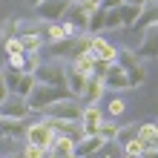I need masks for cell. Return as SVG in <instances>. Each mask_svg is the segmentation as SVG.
<instances>
[{
  "instance_id": "d6a6232c",
  "label": "cell",
  "mask_w": 158,
  "mask_h": 158,
  "mask_svg": "<svg viewBox=\"0 0 158 158\" xmlns=\"http://www.w3.org/2000/svg\"><path fill=\"white\" fill-rule=\"evenodd\" d=\"M127 109V101L124 98H112L109 101V106H106V115H121Z\"/></svg>"
},
{
  "instance_id": "1f68e13d",
  "label": "cell",
  "mask_w": 158,
  "mask_h": 158,
  "mask_svg": "<svg viewBox=\"0 0 158 158\" xmlns=\"http://www.w3.org/2000/svg\"><path fill=\"white\" fill-rule=\"evenodd\" d=\"M155 129H158V124H138V138L147 144V141L155 135Z\"/></svg>"
},
{
  "instance_id": "5bb4252c",
  "label": "cell",
  "mask_w": 158,
  "mask_h": 158,
  "mask_svg": "<svg viewBox=\"0 0 158 158\" xmlns=\"http://www.w3.org/2000/svg\"><path fill=\"white\" fill-rule=\"evenodd\" d=\"M83 86H86V75L83 72L75 69V63H66V89H69V95L72 98H81L83 95Z\"/></svg>"
},
{
  "instance_id": "ac0fdd59",
  "label": "cell",
  "mask_w": 158,
  "mask_h": 158,
  "mask_svg": "<svg viewBox=\"0 0 158 158\" xmlns=\"http://www.w3.org/2000/svg\"><path fill=\"white\" fill-rule=\"evenodd\" d=\"M35 86H38V78H35L32 72H20V81H17V86H15V95H20V98H29Z\"/></svg>"
},
{
  "instance_id": "e575fe53",
  "label": "cell",
  "mask_w": 158,
  "mask_h": 158,
  "mask_svg": "<svg viewBox=\"0 0 158 158\" xmlns=\"http://www.w3.org/2000/svg\"><path fill=\"white\" fill-rule=\"evenodd\" d=\"M144 147H147V152H144V155H155V152H158V129H155V135H152Z\"/></svg>"
},
{
  "instance_id": "b9f144b4",
  "label": "cell",
  "mask_w": 158,
  "mask_h": 158,
  "mask_svg": "<svg viewBox=\"0 0 158 158\" xmlns=\"http://www.w3.org/2000/svg\"><path fill=\"white\" fill-rule=\"evenodd\" d=\"M0 81H3V69H0Z\"/></svg>"
},
{
  "instance_id": "484cf974",
  "label": "cell",
  "mask_w": 158,
  "mask_h": 158,
  "mask_svg": "<svg viewBox=\"0 0 158 158\" xmlns=\"http://www.w3.org/2000/svg\"><path fill=\"white\" fill-rule=\"evenodd\" d=\"M135 135H138V124H124V127H118L115 144H127L129 138H135Z\"/></svg>"
},
{
  "instance_id": "ba28073f",
  "label": "cell",
  "mask_w": 158,
  "mask_h": 158,
  "mask_svg": "<svg viewBox=\"0 0 158 158\" xmlns=\"http://www.w3.org/2000/svg\"><path fill=\"white\" fill-rule=\"evenodd\" d=\"M106 144L109 141H106V138H101L98 132L95 135H81L78 141H75V158H95V155L104 152Z\"/></svg>"
},
{
  "instance_id": "4316f807",
  "label": "cell",
  "mask_w": 158,
  "mask_h": 158,
  "mask_svg": "<svg viewBox=\"0 0 158 158\" xmlns=\"http://www.w3.org/2000/svg\"><path fill=\"white\" fill-rule=\"evenodd\" d=\"M20 152H23V158H46V155H49V152L43 150V147H38V144H29V141H23Z\"/></svg>"
},
{
  "instance_id": "277c9868",
  "label": "cell",
  "mask_w": 158,
  "mask_h": 158,
  "mask_svg": "<svg viewBox=\"0 0 158 158\" xmlns=\"http://www.w3.org/2000/svg\"><path fill=\"white\" fill-rule=\"evenodd\" d=\"M81 112H83V104L78 98H63V101H55L52 106H46V118H60V121H78L81 124Z\"/></svg>"
},
{
  "instance_id": "603a6c76",
  "label": "cell",
  "mask_w": 158,
  "mask_h": 158,
  "mask_svg": "<svg viewBox=\"0 0 158 158\" xmlns=\"http://www.w3.org/2000/svg\"><path fill=\"white\" fill-rule=\"evenodd\" d=\"M104 15H106V9H95V12H92V17H89V23H86V32L89 35H98L101 29H104Z\"/></svg>"
},
{
  "instance_id": "2e32d148",
  "label": "cell",
  "mask_w": 158,
  "mask_h": 158,
  "mask_svg": "<svg viewBox=\"0 0 158 158\" xmlns=\"http://www.w3.org/2000/svg\"><path fill=\"white\" fill-rule=\"evenodd\" d=\"M49 155H58V158H75V138L69 135H55V144Z\"/></svg>"
},
{
  "instance_id": "bcb514c9",
  "label": "cell",
  "mask_w": 158,
  "mask_h": 158,
  "mask_svg": "<svg viewBox=\"0 0 158 158\" xmlns=\"http://www.w3.org/2000/svg\"><path fill=\"white\" fill-rule=\"evenodd\" d=\"M0 158H6V155H0Z\"/></svg>"
},
{
  "instance_id": "3957f363",
  "label": "cell",
  "mask_w": 158,
  "mask_h": 158,
  "mask_svg": "<svg viewBox=\"0 0 158 158\" xmlns=\"http://www.w3.org/2000/svg\"><path fill=\"white\" fill-rule=\"evenodd\" d=\"M121 66L127 69V78H129V86H141V83L147 81V69H144V63L141 58L135 55V49H121L118 52V60Z\"/></svg>"
},
{
  "instance_id": "f1b7e54d",
  "label": "cell",
  "mask_w": 158,
  "mask_h": 158,
  "mask_svg": "<svg viewBox=\"0 0 158 158\" xmlns=\"http://www.w3.org/2000/svg\"><path fill=\"white\" fill-rule=\"evenodd\" d=\"M40 52H26V60H23V72H32V75H35V69H38L40 66Z\"/></svg>"
},
{
  "instance_id": "7a4b0ae2",
  "label": "cell",
  "mask_w": 158,
  "mask_h": 158,
  "mask_svg": "<svg viewBox=\"0 0 158 158\" xmlns=\"http://www.w3.org/2000/svg\"><path fill=\"white\" fill-rule=\"evenodd\" d=\"M35 78H38V83H46V86H66V63L63 60H43L35 69Z\"/></svg>"
},
{
  "instance_id": "d590c367",
  "label": "cell",
  "mask_w": 158,
  "mask_h": 158,
  "mask_svg": "<svg viewBox=\"0 0 158 158\" xmlns=\"http://www.w3.org/2000/svg\"><path fill=\"white\" fill-rule=\"evenodd\" d=\"M121 0H101V9H118Z\"/></svg>"
},
{
  "instance_id": "f546056e",
  "label": "cell",
  "mask_w": 158,
  "mask_h": 158,
  "mask_svg": "<svg viewBox=\"0 0 158 158\" xmlns=\"http://www.w3.org/2000/svg\"><path fill=\"white\" fill-rule=\"evenodd\" d=\"M3 49H6V55H23V43H20V38H9L6 43H3Z\"/></svg>"
},
{
  "instance_id": "8d00e7d4",
  "label": "cell",
  "mask_w": 158,
  "mask_h": 158,
  "mask_svg": "<svg viewBox=\"0 0 158 158\" xmlns=\"http://www.w3.org/2000/svg\"><path fill=\"white\" fill-rule=\"evenodd\" d=\"M9 95H12V92H9V86H6L3 81H0V104H3V101H6Z\"/></svg>"
},
{
  "instance_id": "d6986e66",
  "label": "cell",
  "mask_w": 158,
  "mask_h": 158,
  "mask_svg": "<svg viewBox=\"0 0 158 158\" xmlns=\"http://www.w3.org/2000/svg\"><path fill=\"white\" fill-rule=\"evenodd\" d=\"M72 63H75L78 72H83L86 78H92V66H95V55L92 52H78L75 58H72Z\"/></svg>"
},
{
  "instance_id": "ab89813d",
  "label": "cell",
  "mask_w": 158,
  "mask_h": 158,
  "mask_svg": "<svg viewBox=\"0 0 158 158\" xmlns=\"http://www.w3.org/2000/svg\"><path fill=\"white\" fill-rule=\"evenodd\" d=\"M101 158H115V155H101Z\"/></svg>"
},
{
  "instance_id": "8992f818",
  "label": "cell",
  "mask_w": 158,
  "mask_h": 158,
  "mask_svg": "<svg viewBox=\"0 0 158 158\" xmlns=\"http://www.w3.org/2000/svg\"><path fill=\"white\" fill-rule=\"evenodd\" d=\"M26 141L29 144H38V147H43L46 152L52 150V144H55V132H52V127L46 124V118H40V121H32L29 127H26Z\"/></svg>"
},
{
  "instance_id": "f6af8a7d",
  "label": "cell",
  "mask_w": 158,
  "mask_h": 158,
  "mask_svg": "<svg viewBox=\"0 0 158 158\" xmlns=\"http://www.w3.org/2000/svg\"><path fill=\"white\" fill-rule=\"evenodd\" d=\"M0 121H3V112H0Z\"/></svg>"
},
{
  "instance_id": "cb8c5ba5",
  "label": "cell",
  "mask_w": 158,
  "mask_h": 158,
  "mask_svg": "<svg viewBox=\"0 0 158 158\" xmlns=\"http://www.w3.org/2000/svg\"><path fill=\"white\" fill-rule=\"evenodd\" d=\"M144 152H147V147H144V141L141 138H129V141L124 144V155H135V158H144Z\"/></svg>"
},
{
  "instance_id": "8fae6325",
  "label": "cell",
  "mask_w": 158,
  "mask_h": 158,
  "mask_svg": "<svg viewBox=\"0 0 158 158\" xmlns=\"http://www.w3.org/2000/svg\"><path fill=\"white\" fill-rule=\"evenodd\" d=\"M0 112H3V118H17V121H26L32 115V109H29V104H26V98H20V95H9L3 104H0Z\"/></svg>"
},
{
  "instance_id": "9c48e42d",
  "label": "cell",
  "mask_w": 158,
  "mask_h": 158,
  "mask_svg": "<svg viewBox=\"0 0 158 158\" xmlns=\"http://www.w3.org/2000/svg\"><path fill=\"white\" fill-rule=\"evenodd\" d=\"M135 55L141 60H158V23H152V26H147V29H144L141 46L135 49Z\"/></svg>"
},
{
  "instance_id": "e0dca14e",
  "label": "cell",
  "mask_w": 158,
  "mask_h": 158,
  "mask_svg": "<svg viewBox=\"0 0 158 158\" xmlns=\"http://www.w3.org/2000/svg\"><path fill=\"white\" fill-rule=\"evenodd\" d=\"M152 23H158V0H147V6L141 9V17L135 20V26H152Z\"/></svg>"
},
{
  "instance_id": "7bdbcfd3",
  "label": "cell",
  "mask_w": 158,
  "mask_h": 158,
  "mask_svg": "<svg viewBox=\"0 0 158 158\" xmlns=\"http://www.w3.org/2000/svg\"><path fill=\"white\" fill-rule=\"evenodd\" d=\"M92 3H98V6H101V0H92Z\"/></svg>"
},
{
  "instance_id": "4dcf8cb0",
  "label": "cell",
  "mask_w": 158,
  "mask_h": 158,
  "mask_svg": "<svg viewBox=\"0 0 158 158\" xmlns=\"http://www.w3.org/2000/svg\"><path fill=\"white\" fill-rule=\"evenodd\" d=\"M17 81H20V72H17V69H6V72H3V83L9 86V92H15Z\"/></svg>"
},
{
  "instance_id": "9a60e30c",
  "label": "cell",
  "mask_w": 158,
  "mask_h": 158,
  "mask_svg": "<svg viewBox=\"0 0 158 158\" xmlns=\"http://www.w3.org/2000/svg\"><path fill=\"white\" fill-rule=\"evenodd\" d=\"M104 92H106L104 81L92 75V78H86V86H83V95H81V98L86 101V104H98V101L104 98Z\"/></svg>"
},
{
  "instance_id": "4fadbf2b",
  "label": "cell",
  "mask_w": 158,
  "mask_h": 158,
  "mask_svg": "<svg viewBox=\"0 0 158 158\" xmlns=\"http://www.w3.org/2000/svg\"><path fill=\"white\" fill-rule=\"evenodd\" d=\"M118 52H121V46L109 43L106 38H101V35H92V55H95L98 60L115 63V60H118Z\"/></svg>"
},
{
  "instance_id": "7402d4cb",
  "label": "cell",
  "mask_w": 158,
  "mask_h": 158,
  "mask_svg": "<svg viewBox=\"0 0 158 158\" xmlns=\"http://www.w3.org/2000/svg\"><path fill=\"white\" fill-rule=\"evenodd\" d=\"M63 38H69V35H66V29H63V23H46V32H43V40H49V43H55V40H63Z\"/></svg>"
},
{
  "instance_id": "836d02e7",
  "label": "cell",
  "mask_w": 158,
  "mask_h": 158,
  "mask_svg": "<svg viewBox=\"0 0 158 158\" xmlns=\"http://www.w3.org/2000/svg\"><path fill=\"white\" fill-rule=\"evenodd\" d=\"M23 60H26V52H23V55H9V69L23 72Z\"/></svg>"
},
{
  "instance_id": "74e56055",
  "label": "cell",
  "mask_w": 158,
  "mask_h": 158,
  "mask_svg": "<svg viewBox=\"0 0 158 158\" xmlns=\"http://www.w3.org/2000/svg\"><path fill=\"white\" fill-rule=\"evenodd\" d=\"M121 3H132V6H147V0H121Z\"/></svg>"
},
{
  "instance_id": "5b68a950",
  "label": "cell",
  "mask_w": 158,
  "mask_h": 158,
  "mask_svg": "<svg viewBox=\"0 0 158 158\" xmlns=\"http://www.w3.org/2000/svg\"><path fill=\"white\" fill-rule=\"evenodd\" d=\"M95 9H98V3H92V0H72L63 23H72L78 32H86V23H89V17H92Z\"/></svg>"
},
{
  "instance_id": "83f0119b",
  "label": "cell",
  "mask_w": 158,
  "mask_h": 158,
  "mask_svg": "<svg viewBox=\"0 0 158 158\" xmlns=\"http://www.w3.org/2000/svg\"><path fill=\"white\" fill-rule=\"evenodd\" d=\"M98 135L101 138H106V141H115V135H118V124H112V121H101V127H98Z\"/></svg>"
},
{
  "instance_id": "6da1fadb",
  "label": "cell",
  "mask_w": 158,
  "mask_h": 158,
  "mask_svg": "<svg viewBox=\"0 0 158 158\" xmlns=\"http://www.w3.org/2000/svg\"><path fill=\"white\" fill-rule=\"evenodd\" d=\"M63 98H69L66 86H46V83H38V86L32 89V95L26 98V104H29L32 115H40V112H46V106H52L55 101H63Z\"/></svg>"
},
{
  "instance_id": "30bf717a",
  "label": "cell",
  "mask_w": 158,
  "mask_h": 158,
  "mask_svg": "<svg viewBox=\"0 0 158 158\" xmlns=\"http://www.w3.org/2000/svg\"><path fill=\"white\" fill-rule=\"evenodd\" d=\"M104 86L109 92H124V89H132L129 86V78H127V69L121 66V63H109V69L104 72Z\"/></svg>"
},
{
  "instance_id": "60d3db41",
  "label": "cell",
  "mask_w": 158,
  "mask_h": 158,
  "mask_svg": "<svg viewBox=\"0 0 158 158\" xmlns=\"http://www.w3.org/2000/svg\"><path fill=\"white\" fill-rule=\"evenodd\" d=\"M15 158H23V152H17V155H15Z\"/></svg>"
},
{
  "instance_id": "ee69618b",
  "label": "cell",
  "mask_w": 158,
  "mask_h": 158,
  "mask_svg": "<svg viewBox=\"0 0 158 158\" xmlns=\"http://www.w3.org/2000/svg\"><path fill=\"white\" fill-rule=\"evenodd\" d=\"M124 158H135V155H124Z\"/></svg>"
},
{
  "instance_id": "52a82bcc",
  "label": "cell",
  "mask_w": 158,
  "mask_h": 158,
  "mask_svg": "<svg viewBox=\"0 0 158 158\" xmlns=\"http://www.w3.org/2000/svg\"><path fill=\"white\" fill-rule=\"evenodd\" d=\"M69 3L72 0H40L35 6V12H38V17L43 23H60L69 12Z\"/></svg>"
},
{
  "instance_id": "44dd1931",
  "label": "cell",
  "mask_w": 158,
  "mask_h": 158,
  "mask_svg": "<svg viewBox=\"0 0 158 158\" xmlns=\"http://www.w3.org/2000/svg\"><path fill=\"white\" fill-rule=\"evenodd\" d=\"M17 38L23 43V52H40V46L46 43L43 35H38V32H23V35H17Z\"/></svg>"
},
{
  "instance_id": "7c38bea8",
  "label": "cell",
  "mask_w": 158,
  "mask_h": 158,
  "mask_svg": "<svg viewBox=\"0 0 158 158\" xmlns=\"http://www.w3.org/2000/svg\"><path fill=\"white\" fill-rule=\"evenodd\" d=\"M104 118H106V112H101L98 104H86L83 112H81V129H83V135H95Z\"/></svg>"
},
{
  "instance_id": "ffe728a7",
  "label": "cell",
  "mask_w": 158,
  "mask_h": 158,
  "mask_svg": "<svg viewBox=\"0 0 158 158\" xmlns=\"http://www.w3.org/2000/svg\"><path fill=\"white\" fill-rule=\"evenodd\" d=\"M141 9H144V6H132V3H121V6H118L121 20H124V29H127V26H135V20L141 17Z\"/></svg>"
},
{
  "instance_id": "f35d334b",
  "label": "cell",
  "mask_w": 158,
  "mask_h": 158,
  "mask_svg": "<svg viewBox=\"0 0 158 158\" xmlns=\"http://www.w3.org/2000/svg\"><path fill=\"white\" fill-rule=\"evenodd\" d=\"M29 3H32V6H38V3H40V0H29Z\"/></svg>"
},
{
  "instance_id": "7dc6e473",
  "label": "cell",
  "mask_w": 158,
  "mask_h": 158,
  "mask_svg": "<svg viewBox=\"0 0 158 158\" xmlns=\"http://www.w3.org/2000/svg\"><path fill=\"white\" fill-rule=\"evenodd\" d=\"M155 124H158V121H155Z\"/></svg>"
},
{
  "instance_id": "d4e9b609",
  "label": "cell",
  "mask_w": 158,
  "mask_h": 158,
  "mask_svg": "<svg viewBox=\"0 0 158 158\" xmlns=\"http://www.w3.org/2000/svg\"><path fill=\"white\" fill-rule=\"evenodd\" d=\"M104 29H124V20H121V12H118V9H106Z\"/></svg>"
}]
</instances>
